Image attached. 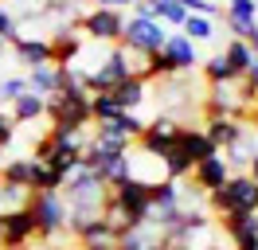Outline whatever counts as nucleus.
<instances>
[{"mask_svg":"<svg viewBox=\"0 0 258 250\" xmlns=\"http://www.w3.org/2000/svg\"><path fill=\"white\" fill-rule=\"evenodd\" d=\"M117 113L121 109H117V102H113L110 94H90V121H110Z\"/></svg>","mask_w":258,"mask_h":250,"instance_id":"nucleus-26","label":"nucleus"},{"mask_svg":"<svg viewBox=\"0 0 258 250\" xmlns=\"http://www.w3.org/2000/svg\"><path fill=\"white\" fill-rule=\"evenodd\" d=\"M12 137H16V121H12V113H4V109H0V149H8Z\"/></svg>","mask_w":258,"mask_h":250,"instance_id":"nucleus-30","label":"nucleus"},{"mask_svg":"<svg viewBox=\"0 0 258 250\" xmlns=\"http://www.w3.org/2000/svg\"><path fill=\"white\" fill-rule=\"evenodd\" d=\"M223 16H235V20L254 24V20H258V0H227V12Z\"/></svg>","mask_w":258,"mask_h":250,"instance_id":"nucleus-27","label":"nucleus"},{"mask_svg":"<svg viewBox=\"0 0 258 250\" xmlns=\"http://www.w3.org/2000/svg\"><path fill=\"white\" fill-rule=\"evenodd\" d=\"M204 109H208V117H239V121H246V113H250L239 82H215V86H208Z\"/></svg>","mask_w":258,"mask_h":250,"instance_id":"nucleus-5","label":"nucleus"},{"mask_svg":"<svg viewBox=\"0 0 258 250\" xmlns=\"http://www.w3.org/2000/svg\"><path fill=\"white\" fill-rule=\"evenodd\" d=\"M28 200H32V188H24V184H4V180H0V215H4V211H24V207H28Z\"/></svg>","mask_w":258,"mask_h":250,"instance_id":"nucleus-23","label":"nucleus"},{"mask_svg":"<svg viewBox=\"0 0 258 250\" xmlns=\"http://www.w3.org/2000/svg\"><path fill=\"white\" fill-rule=\"evenodd\" d=\"M0 39H4V43H16V39H20L16 16L8 12V8H0Z\"/></svg>","mask_w":258,"mask_h":250,"instance_id":"nucleus-28","label":"nucleus"},{"mask_svg":"<svg viewBox=\"0 0 258 250\" xmlns=\"http://www.w3.org/2000/svg\"><path fill=\"white\" fill-rule=\"evenodd\" d=\"M121 28H125V16L117 8H90V12L79 20V31L90 39V43H106L113 47L121 39Z\"/></svg>","mask_w":258,"mask_h":250,"instance_id":"nucleus-3","label":"nucleus"},{"mask_svg":"<svg viewBox=\"0 0 258 250\" xmlns=\"http://www.w3.org/2000/svg\"><path fill=\"white\" fill-rule=\"evenodd\" d=\"M211 250H223V246H211ZM227 250H231V246H227Z\"/></svg>","mask_w":258,"mask_h":250,"instance_id":"nucleus-34","label":"nucleus"},{"mask_svg":"<svg viewBox=\"0 0 258 250\" xmlns=\"http://www.w3.org/2000/svg\"><path fill=\"white\" fill-rule=\"evenodd\" d=\"M161 55L172 62V71H176V75H188V71H196V67L204 62V59H200V47H196L188 35H180V31H168Z\"/></svg>","mask_w":258,"mask_h":250,"instance_id":"nucleus-9","label":"nucleus"},{"mask_svg":"<svg viewBox=\"0 0 258 250\" xmlns=\"http://www.w3.org/2000/svg\"><path fill=\"white\" fill-rule=\"evenodd\" d=\"M90 8H117L121 12V0H90Z\"/></svg>","mask_w":258,"mask_h":250,"instance_id":"nucleus-31","label":"nucleus"},{"mask_svg":"<svg viewBox=\"0 0 258 250\" xmlns=\"http://www.w3.org/2000/svg\"><path fill=\"white\" fill-rule=\"evenodd\" d=\"M110 196L121 203V211L129 215V223H133V227H137V223H145V211H149V184H141V180L125 176L121 184L110 188Z\"/></svg>","mask_w":258,"mask_h":250,"instance_id":"nucleus-8","label":"nucleus"},{"mask_svg":"<svg viewBox=\"0 0 258 250\" xmlns=\"http://www.w3.org/2000/svg\"><path fill=\"white\" fill-rule=\"evenodd\" d=\"M180 35H188L196 47L211 43V39H215V20H208V16H188V20L180 24Z\"/></svg>","mask_w":258,"mask_h":250,"instance_id":"nucleus-21","label":"nucleus"},{"mask_svg":"<svg viewBox=\"0 0 258 250\" xmlns=\"http://www.w3.org/2000/svg\"><path fill=\"white\" fill-rule=\"evenodd\" d=\"M231 250H258V234H250L246 227L231 234Z\"/></svg>","mask_w":258,"mask_h":250,"instance_id":"nucleus-29","label":"nucleus"},{"mask_svg":"<svg viewBox=\"0 0 258 250\" xmlns=\"http://www.w3.org/2000/svg\"><path fill=\"white\" fill-rule=\"evenodd\" d=\"M24 250H55L51 242H35V246H24Z\"/></svg>","mask_w":258,"mask_h":250,"instance_id":"nucleus-33","label":"nucleus"},{"mask_svg":"<svg viewBox=\"0 0 258 250\" xmlns=\"http://www.w3.org/2000/svg\"><path fill=\"white\" fill-rule=\"evenodd\" d=\"M43 109H47V98L24 90L16 102H12V121H16V125H32V121H39V117H43Z\"/></svg>","mask_w":258,"mask_h":250,"instance_id":"nucleus-17","label":"nucleus"},{"mask_svg":"<svg viewBox=\"0 0 258 250\" xmlns=\"http://www.w3.org/2000/svg\"><path fill=\"white\" fill-rule=\"evenodd\" d=\"M227 180H231V168H227L223 153L204 156V160H200V164L192 168V184L200 188V192H215V188H223Z\"/></svg>","mask_w":258,"mask_h":250,"instance_id":"nucleus-11","label":"nucleus"},{"mask_svg":"<svg viewBox=\"0 0 258 250\" xmlns=\"http://www.w3.org/2000/svg\"><path fill=\"white\" fill-rule=\"evenodd\" d=\"M254 121H258V109H254Z\"/></svg>","mask_w":258,"mask_h":250,"instance_id":"nucleus-35","label":"nucleus"},{"mask_svg":"<svg viewBox=\"0 0 258 250\" xmlns=\"http://www.w3.org/2000/svg\"><path fill=\"white\" fill-rule=\"evenodd\" d=\"M176 145L184 149V156L192 160V168L204 160V156H211L215 149H211V141L204 137V129H192V125H180V137H176Z\"/></svg>","mask_w":258,"mask_h":250,"instance_id":"nucleus-16","label":"nucleus"},{"mask_svg":"<svg viewBox=\"0 0 258 250\" xmlns=\"http://www.w3.org/2000/svg\"><path fill=\"white\" fill-rule=\"evenodd\" d=\"M168 39V28L157 24V20H137V16H129L125 28H121V39L117 47H129V51H141V55H157Z\"/></svg>","mask_w":258,"mask_h":250,"instance_id":"nucleus-2","label":"nucleus"},{"mask_svg":"<svg viewBox=\"0 0 258 250\" xmlns=\"http://www.w3.org/2000/svg\"><path fill=\"white\" fill-rule=\"evenodd\" d=\"M24 82H28V90H32V94H39V98H51V94H55V62L28 67Z\"/></svg>","mask_w":258,"mask_h":250,"instance_id":"nucleus-20","label":"nucleus"},{"mask_svg":"<svg viewBox=\"0 0 258 250\" xmlns=\"http://www.w3.org/2000/svg\"><path fill=\"white\" fill-rule=\"evenodd\" d=\"M43 117H51V125H90V94H51Z\"/></svg>","mask_w":258,"mask_h":250,"instance_id":"nucleus-4","label":"nucleus"},{"mask_svg":"<svg viewBox=\"0 0 258 250\" xmlns=\"http://www.w3.org/2000/svg\"><path fill=\"white\" fill-rule=\"evenodd\" d=\"M32 238H35V223L28 215V207L0 215V250H24L32 246Z\"/></svg>","mask_w":258,"mask_h":250,"instance_id":"nucleus-7","label":"nucleus"},{"mask_svg":"<svg viewBox=\"0 0 258 250\" xmlns=\"http://www.w3.org/2000/svg\"><path fill=\"white\" fill-rule=\"evenodd\" d=\"M106 94L117 102L121 113H137V109L145 106V98H149V82L145 78H121V82H117L113 90H106Z\"/></svg>","mask_w":258,"mask_h":250,"instance_id":"nucleus-13","label":"nucleus"},{"mask_svg":"<svg viewBox=\"0 0 258 250\" xmlns=\"http://www.w3.org/2000/svg\"><path fill=\"white\" fill-rule=\"evenodd\" d=\"M12 47H16V59L24 62V67H43V62H51V43L47 39H24V35H20Z\"/></svg>","mask_w":258,"mask_h":250,"instance_id":"nucleus-18","label":"nucleus"},{"mask_svg":"<svg viewBox=\"0 0 258 250\" xmlns=\"http://www.w3.org/2000/svg\"><path fill=\"white\" fill-rule=\"evenodd\" d=\"M51 62H63V67H71L75 62V55L82 51V43H86V35L79 31V24H67V28H55L51 31Z\"/></svg>","mask_w":258,"mask_h":250,"instance_id":"nucleus-10","label":"nucleus"},{"mask_svg":"<svg viewBox=\"0 0 258 250\" xmlns=\"http://www.w3.org/2000/svg\"><path fill=\"white\" fill-rule=\"evenodd\" d=\"M250 156H258V149H254V141H250V133H242L235 145H227L223 149V160H227V168L235 172H246V164H250Z\"/></svg>","mask_w":258,"mask_h":250,"instance_id":"nucleus-19","label":"nucleus"},{"mask_svg":"<svg viewBox=\"0 0 258 250\" xmlns=\"http://www.w3.org/2000/svg\"><path fill=\"white\" fill-rule=\"evenodd\" d=\"M176 137H180V121H176V117H168V113H157L153 121H145V133L137 137V149L161 160V156L176 145Z\"/></svg>","mask_w":258,"mask_h":250,"instance_id":"nucleus-6","label":"nucleus"},{"mask_svg":"<svg viewBox=\"0 0 258 250\" xmlns=\"http://www.w3.org/2000/svg\"><path fill=\"white\" fill-rule=\"evenodd\" d=\"M79 250H117V231H110L106 223H98L79 238Z\"/></svg>","mask_w":258,"mask_h":250,"instance_id":"nucleus-22","label":"nucleus"},{"mask_svg":"<svg viewBox=\"0 0 258 250\" xmlns=\"http://www.w3.org/2000/svg\"><path fill=\"white\" fill-rule=\"evenodd\" d=\"M242 133H246V121H239V117H208L204 121V137L211 141L215 153H223L227 145H235Z\"/></svg>","mask_w":258,"mask_h":250,"instance_id":"nucleus-12","label":"nucleus"},{"mask_svg":"<svg viewBox=\"0 0 258 250\" xmlns=\"http://www.w3.org/2000/svg\"><path fill=\"white\" fill-rule=\"evenodd\" d=\"M227 196H231V207L235 211H258V184L246 176V172H231V180H227Z\"/></svg>","mask_w":258,"mask_h":250,"instance_id":"nucleus-14","label":"nucleus"},{"mask_svg":"<svg viewBox=\"0 0 258 250\" xmlns=\"http://www.w3.org/2000/svg\"><path fill=\"white\" fill-rule=\"evenodd\" d=\"M246 231L258 234V211H250V215H246Z\"/></svg>","mask_w":258,"mask_h":250,"instance_id":"nucleus-32","label":"nucleus"},{"mask_svg":"<svg viewBox=\"0 0 258 250\" xmlns=\"http://www.w3.org/2000/svg\"><path fill=\"white\" fill-rule=\"evenodd\" d=\"M164 238L161 231H153L145 223H137V227H129V231L117 234V250H161Z\"/></svg>","mask_w":258,"mask_h":250,"instance_id":"nucleus-15","label":"nucleus"},{"mask_svg":"<svg viewBox=\"0 0 258 250\" xmlns=\"http://www.w3.org/2000/svg\"><path fill=\"white\" fill-rule=\"evenodd\" d=\"M223 55H227V62H231V67H235V75H246V71H250V62L258 59L254 51H250V43H242V39H231V43L223 47Z\"/></svg>","mask_w":258,"mask_h":250,"instance_id":"nucleus-25","label":"nucleus"},{"mask_svg":"<svg viewBox=\"0 0 258 250\" xmlns=\"http://www.w3.org/2000/svg\"><path fill=\"white\" fill-rule=\"evenodd\" d=\"M28 215H32V223H35V238L55 242V238L67 231V200H63V192H32Z\"/></svg>","mask_w":258,"mask_h":250,"instance_id":"nucleus-1","label":"nucleus"},{"mask_svg":"<svg viewBox=\"0 0 258 250\" xmlns=\"http://www.w3.org/2000/svg\"><path fill=\"white\" fill-rule=\"evenodd\" d=\"M204 78H208V86H215V82H239V75H235V67L227 62L223 51L211 55V59H204Z\"/></svg>","mask_w":258,"mask_h":250,"instance_id":"nucleus-24","label":"nucleus"}]
</instances>
